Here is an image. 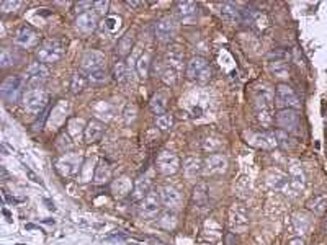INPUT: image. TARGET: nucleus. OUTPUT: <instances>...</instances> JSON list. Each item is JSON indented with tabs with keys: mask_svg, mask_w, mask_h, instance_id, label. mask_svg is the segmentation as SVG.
<instances>
[{
	"mask_svg": "<svg viewBox=\"0 0 327 245\" xmlns=\"http://www.w3.org/2000/svg\"><path fill=\"white\" fill-rule=\"evenodd\" d=\"M82 71L87 74V78L94 83H103L106 80V59L99 51L85 52L80 59Z\"/></svg>",
	"mask_w": 327,
	"mask_h": 245,
	"instance_id": "nucleus-1",
	"label": "nucleus"
},
{
	"mask_svg": "<svg viewBox=\"0 0 327 245\" xmlns=\"http://www.w3.org/2000/svg\"><path fill=\"white\" fill-rule=\"evenodd\" d=\"M273 101L275 95L267 85L257 87L255 90V113L262 126L268 127L273 122Z\"/></svg>",
	"mask_w": 327,
	"mask_h": 245,
	"instance_id": "nucleus-2",
	"label": "nucleus"
},
{
	"mask_svg": "<svg viewBox=\"0 0 327 245\" xmlns=\"http://www.w3.org/2000/svg\"><path fill=\"white\" fill-rule=\"evenodd\" d=\"M82 169V157L77 154H62L56 160V170L61 176H72Z\"/></svg>",
	"mask_w": 327,
	"mask_h": 245,
	"instance_id": "nucleus-3",
	"label": "nucleus"
},
{
	"mask_svg": "<svg viewBox=\"0 0 327 245\" xmlns=\"http://www.w3.org/2000/svg\"><path fill=\"white\" fill-rule=\"evenodd\" d=\"M187 75L192 78V80L197 82H208L211 78V69H209V64L204 57H193L192 61L188 62L187 66Z\"/></svg>",
	"mask_w": 327,
	"mask_h": 245,
	"instance_id": "nucleus-4",
	"label": "nucleus"
},
{
	"mask_svg": "<svg viewBox=\"0 0 327 245\" xmlns=\"http://www.w3.org/2000/svg\"><path fill=\"white\" fill-rule=\"evenodd\" d=\"M160 195L155 191H149L143 199L138 201V214L144 219H152L160 211Z\"/></svg>",
	"mask_w": 327,
	"mask_h": 245,
	"instance_id": "nucleus-5",
	"label": "nucleus"
},
{
	"mask_svg": "<svg viewBox=\"0 0 327 245\" xmlns=\"http://www.w3.org/2000/svg\"><path fill=\"white\" fill-rule=\"evenodd\" d=\"M275 101H277V106H280L281 110H286V108L288 110H295V108L301 106V101L295 93V90H293L290 85H285V83L277 87Z\"/></svg>",
	"mask_w": 327,
	"mask_h": 245,
	"instance_id": "nucleus-6",
	"label": "nucleus"
},
{
	"mask_svg": "<svg viewBox=\"0 0 327 245\" xmlns=\"http://www.w3.org/2000/svg\"><path fill=\"white\" fill-rule=\"evenodd\" d=\"M23 101H25L26 110L36 115V113L45 110V106L48 105V95L43 88H30L23 95Z\"/></svg>",
	"mask_w": 327,
	"mask_h": 245,
	"instance_id": "nucleus-7",
	"label": "nucleus"
},
{
	"mask_svg": "<svg viewBox=\"0 0 327 245\" xmlns=\"http://www.w3.org/2000/svg\"><path fill=\"white\" fill-rule=\"evenodd\" d=\"M26 83V75H13L8 77L5 82L2 83V97L5 101H17L18 97L22 93V88Z\"/></svg>",
	"mask_w": 327,
	"mask_h": 245,
	"instance_id": "nucleus-8",
	"label": "nucleus"
},
{
	"mask_svg": "<svg viewBox=\"0 0 327 245\" xmlns=\"http://www.w3.org/2000/svg\"><path fill=\"white\" fill-rule=\"evenodd\" d=\"M62 52H64V49H62V44L59 41H46L38 49L36 56L38 61L43 64H54L57 61H61Z\"/></svg>",
	"mask_w": 327,
	"mask_h": 245,
	"instance_id": "nucleus-9",
	"label": "nucleus"
},
{
	"mask_svg": "<svg viewBox=\"0 0 327 245\" xmlns=\"http://www.w3.org/2000/svg\"><path fill=\"white\" fill-rule=\"evenodd\" d=\"M155 165H157V170L162 175H174L180 170V159L177 154H174V152L162 150L157 155Z\"/></svg>",
	"mask_w": 327,
	"mask_h": 245,
	"instance_id": "nucleus-10",
	"label": "nucleus"
},
{
	"mask_svg": "<svg viewBox=\"0 0 327 245\" xmlns=\"http://www.w3.org/2000/svg\"><path fill=\"white\" fill-rule=\"evenodd\" d=\"M247 142L253 147H258V149H265V150H270V149H275V147L280 146V142H278V136H277V131H263V132H253L247 137Z\"/></svg>",
	"mask_w": 327,
	"mask_h": 245,
	"instance_id": "nucleus-11",
	"label": "nucleus"
},
{
	"mask_svg": "<svg viewBox=\"0 0 327 245\" xmlns=\"http://www.w3.org/2000/svg\"><path fill=\"white\" fill-rule=\"evenodd\" d=\"M229 225H231L232 230H237V232H244L249 227V216L246 206L232 204V208L229 209Z\"/></svg>",
	"mask_w": 327,
	"mask_h": 245,
	"instance_id": "nucleus-12",
	"label": "nucleus"
},
{
	"mask_svg": "<svg viewBox=\"0 0 327 245\" xmlns=\"http://www.w3.org/2000/svg\"><path fill=\"white\" fill-rule=\"evenodd\" d=\"M227 170V159L221 154H211L203 160L204 175H221Z\"/></svg>",
	"mask_w": 327,
	"mask_h": 245,
	"instance_id": "nucleus-13",
	"label": "nucleus"
},
{
	"mask_svg": "<svg viewBox=\"0 0 327 245\" xmlns=\"http://www.w3.org/2000/svg\"><path fill=\"white\" fill-rule=\"evenodd\" d=\"M277 124L281 127V131L285 132H293L300 126V115L296 110H280L277 115Z\"/></svg>",
	"mask_w": 327,
	"mask_h": 245,
	"instance_id": "nucleus-14",
	"label": "nucleus"
},
{
	"mask_svg": "<svg viewBox=\"0 0 327 245\" xmlns=\"http://www.w3.org/2000/svg\"><path fill=\"white\" fill-rule=\"evenodd\" d=\"M69 111H71V105L66 100L57 101L56 106L52 108L51 115L48 116V126H50L51 129H56V127H59L62 122L66 121V118H67V115H69Z\"/></svg>",
	"mask_w": 327,
	"mask_h": 245,
	"instance_id": "nucleus-15",
	"label": "nucleus"
},
{
	"mask_svg": "<svg viewBox=\"0 0 327 245\" xmlns=\"http://www.w3.org/2000/svg\"><path fill=\"white\" fill-rule=\"evenodd\" d=\"M178 24L174 18H164L155 24V38L159 41H170L177 34Z\"/></svg>",
	"mask_w": 327,
	"mask_h": 245,
	"instance_id": "nucleus-16",
	"label": "nucleus"
},
{
	"mask_svg": "<svg viewBox=\"0 0 327 245\" xmlns=\"http://www.w3.org/2000/svg\"><path fill=\"white\" fill-rule=\"evenodd\" d=\"M160 201L167 209H178L182 206V195L175 186H164L160 190Z\"/></svg>",
	"mask_w": 327,
	"mask_h": 245,
	"instance_id": "nucleus-17",
	"label": "nucleus"
},
{
	"mask_svg": "<svg viewBox=\"0 0 327 245\" xmlns=\"http://www.w3.org/2000/svg\"><path fill=\"white\" fill-rule=\"evenodd\" d=\"M97 26H99V17H97L95 12L80 13L79 17L75 18V28L79 29L80 33H92L95 31Z\"/></svg>",
	"mask_w": 327,
	"mask_h": 245,
	"instance_id": "nucleus-18",
	"label": "nucleus"
},
{
	"mask_svg": "<svg viewBox=\"0 0 327 245\" xmlns=\"http://www.w3.org/2000/svg\"><path fill=\"white\" fill-rule=\"evenodd\" d=\"M288 173H290V185L295 190H301L306 183V175L304 170H302V165L298 160L290 162V167H288Z\"/></svg>",
	"mask_w": 327,
	"mask_h": 245,
	"instance_id": "nucleus-19",
	"label": "nucleus"
},
{
	"mask_svg": "<svg viewBox=\"0 0 327 245\" xmlns=\"http://www.w3.org/2000/svg\"><path fill=\"white\" fill-rule=\"evenodd\" d=\"M105 132V124L99 120H90L89 124L85 126V142L87 144H94V142L100 141L101 136Z\"/></svg>",
	"mask_w": 327,
	"mask_h": 245,
	"instance_id": "nucleus-20",
	"label": "nucleus"
},
{
	"mask_svg": "<svg viewBox=\"0 0 327 245\" xmlns=\"http://www.w3.org/2000/svg\"><path fill=\"white\" fill-rule=\"evenodd\" d=\"M50 77V71L43 62H33L26 69V78H30L31 82L41 83Z\"/></svg>",
	"mask_w": 327,
	"mask_h": 245,
	"instance_id": "nucleus-21",
	"label": "nucleus"
},
{
	"mask_svg": "<svg viewBox=\"0 0 327 245\" xmlns=\"http://www.w3.org/2000/svg\"><path fill=\"white\" fill-rule=\"evenodd\" d=\"M219 13L224 22L231 23V24H239L242 23V12L241 8H237L236 5L232 3H223L221 8H219Z\"/></svg>",
	"mask_w": 327,
	"mask_h": 245,
	"instance_id": "nucleus-22",
	"label": "nucleus"
},
{
	"mask_svg": "<svg viewBox=\"0 0 327 245\" xmlns=\"http://www.w3.org/2000/svg\"><path fill=\"white\" fill-rule=\"evenodd\" d=\"M177 15L183 23H193L198 15V8L193 2H178Z\"/></svg>",
	"mask_w": 327,
	"mask_h": 245,
	"instance_id": "nucleus-23",
	"label": "nucleus"
},
{
	"mask_svg": "<svg viewBox=\"0 0 327 245\" xmlns=\"http://www.w3.org/2000/svg\"><path fill=\"white\" fill-rule=\"evenodd\" d=\"M133 181L128 176H120V178H116L113 183H111V191H113L115 196H118V198H123V196L133 193Z\"/></svg>",
	"mask_w": 327,
	"mask_h": 245,
	"instance_id": "nucleus-24",
	"label": "nucleus"
},
{
	"mask_svg": "<svg viewBox=\"0 0 327 245\" xmlns=\"http://www.w3.org/2000/svg\"><path fill=\"white\" fill-rule=\"evenodd\" d=\"M183 173L187 178H193L203 173V160L200 157H187L183 160Z\"/></svg>",
	"mask_w": 327,
	"mask_h": 245,
	"instance_id": "nucleus-25",
	"label": "nucleus"
},
{
	"mask_svg": "<svg viewBox=\"0 0 327 245\" xmlns=\"http://www.w3.org/2000/svg\"><path fill=\"white\" fill-rule=\"evenodd\" d=\"M36 33L33 31V28L30 26H22L20 29L17 31V36H15V43L20 44L23 48H31L33 44L36 43Z\"/></svg>",
	"mask_w": 327,
	"mask_h": 245,
	"instance_id": "nucleus-26",
	"label": "nucleus"
},
{
	"mask_svg": "<svg viewBox=\"0 0 327 245\" xmlns=\"http://www.w3.org/2000/svg\"><path fill=\"white\" fill-rule=\"evenodd\" d=\"M149 191H151V178L149 176H141V178L136 180L131 196H133L134 201H141Z\"/></svg>",
	"mask_w": 327,
	"mask_h": 245,
	"instance_id": "nucleus-27",
	"label": "nucleus"
},
{
	"mask_svg": "<svg viewBox=\"0 0 327 245\" xmlns=\"http://www.w3.org/2000/svg\"><path fill=\"white\" fill-rule=\"evenodd\" d=\"M307 209H309L311 213H314L316 216H322L327 211V195L322 193V195L314 196V198H311L307 201Z\"/></svg>",
	"mask_w": 327,
	"mask_h": 245,
	"instance_id": "nucleus-28",
	"label": "nucleus"
},
{
	"mask_svg": "<svg viewBox=\"0 0 327 245\" xmlns=\"http://www.w3.org/2000/svg\"><path fill=\"white\" fill-rule=\"evenodd\" d=\"M167 64L174 71H182L183 69V51L178 46H174L167 51Z\"/></svg>",
	"mask_w": 327,
	"mask_h": 245,
	"instance_id": "nucleus-29",
	"label": "nucleus"
},
{
	"mask_svg": "<svg viewBox=\"0 0 327 245\" xmlns=\"http://www.w3.org/2000/svg\"><path fill=\"white\" fill-rule=\"evenodd\" d=\"M110 180H111V167L108 162H101V164L97 165V169H95L94 181L99 185H103Z\"/></svg>",
	"mask_w": 327,
	"mask_h": 245,
	"instance_id": "nucleus-30",
	"label": "nucleus"
},
{
	"mask_svg": "<svg viewBox=\"0 0 327 245\" xmlns=\"http://www.w3.org/2000/svg\"><path fill=\"white\" fill-rule=\"evenodd\" d=\"M18 61H20V56L15 51H12L8 48H2V51H0V67L2 69L12 67Z\"/></svg>",
	"mask_w": 327,
	"mask_h": 245,
	"instance_id": "nucleus-31",
	"label": "nucleus"
},
{
	"mask_svg": "<svg viewBox=\"0 0 327 245\" xmlns=\"http://www.w3.org/2000/svg\"><path fill=\"white\" fill-rule=\"evenodd\" d=\"M151 110H152L154 115H164L165 113V108H167V97L164 95V93H155V95L151 98V103H149Z\"/></svg>",
	"mask_w": 327,
	"mask_h": 245,
	"instance_id": "nucleus-32",
	"label": "nucleus"
},
{
	"mask_svg": "<svg viewBox=\"0 0 327 245\" xmlns=\"http://www.w3.org/2000/svg\"><path fill=\"white\" fill-rule=\"evenodd\" d=\"M193 203L197 206H204L208 203V185L206 183H198L193 188Z\"/></svg>",
	"mask_w": 327,
	"mask_h": 245,
	"instance_id": "nucleus-33",
	"label": "nucleus"
},
{
	"mask_svg": "<svg viewBox=\"0 0 327 245\" xmlns=\"http://www.w3.org/2000/svg\"><path fill=\"white\" fill-rule=\"evenodd\" d=\"M293 225H295V230L298 234H306L311 225V220L304 213H298L293 216Z\"/></svg>",
	"mask_w": 327,
	"mask_h": 245,
	"instance_id": "nucleus-34",
	"label": "nucleus"
},
{
	"mask_svg": "<svg viewBox=\"0 0 327 245\" xmlns=\"http://www.w3.org/2000/svg\"><path fill=\"white\" fill-rule=\"evenodd\" d=\"M95 164V159H87L84 164H82V169L79 172V176H80V181L82 183H85V181H90L92 176H95V169L94 167Z\"/></svg>",
	"mask_w": 327,
	"mask_h": 245,
	"instance_id": "nucleus-35",
	"label": "nucleus"
},
{
	"mask_svg": "<svg viewBox=\"0 0 327 245\" xmlns=\"http://www.w3.org/2000/svg\"><path fill=\"white\" fill-rule=\"evenodd\" d=\"M133 41H134L133 33L128 31L125 36H121L118 44H116V52H118L120 56H126V54L131 51V48H133Z\"/></svg>",
	"mask_w": 327,
	"mask_h": 245,
	"instance_id": "nucleus-36",
	"label": "nucleus"
},
{
	"mask_svg": "<svg viewBox=\"0 0 327 245\" xmlns=\"http://www.w3.org/2000/svg\"><path fill=\"white\" fill-rule=\"evenodd\" d=\"M149 67H151V54L144 52L143 56L138 59V62H136V71H138L141 78H146L149 75Z\"/></svg>",
	"mask_w": 327,
	"mask_h": 245,
	"instance_id": "nucleus-37",
	"label": "nucleus"
},
{
	"mask_svg": "<svg viewBox=\"0 0 327 245\" xmlns=\"http://www.w3.org/2000/svg\"><path fill=\"white\" fill-rule=\"evenodd\" d=\"M67 131H69V134L74 137V139H77V137L82 134V131L85 132L84 120H80V118H72L69 121V124H67Z\"/></svg>",
	"mask_w": 327,
	"mask_h": 245,
	"instance_id": "nucleus-38",
	"label": "nucleus"
},
{
	"mask_svg": "<svg viewBox=\"0 0 327 245\" xmlns=\"http://www.w3.org/2000/svg\"><path fill=\"white\" fill-rule=\"evenodd\" d=\"M267 183L270 188H281V186L286 185V176L281 175L280 172H272L270 175L267 176Z\"/></svg>",
	"mask_w": 327,
	"mask_h": 245,
	"instance_id": "nucleus-39",
	"label": "nucleus"
},
{
	"mask_svg": "<svg viewBox=\"0 0 327 245\" xmlns=\"http://www.w3.org/2000/svg\"><path fill=\"white\" fill-rule=\"evenodd\" d=\"M270 71L278 78H288V64L285 61H273L270 62Z\"/></svg>",
	"mask_w": 327,
	"mask_h": 245,
	"instance_id": "nucleus-40",
	"label": "nucleus"
},
{
	"mask_svg": "<svg viewBox=\"0 0 327 245\" xmlns=\"http://www.w3.org/2000/svg\"><path fill=\"white\" fill-rule=\"evenodd\" d=\"M155 124H157L159 129L162 131H169L170 127L174 126V116L169 115V113H164V115H159L155 118Z\"/></svg>",
	"mask_w": 327,
	"mask_h": 245,
	"instance_id": "nucleus-41",
	"label": "nucleus"
},
{
	"mask_svg": "<svg viewBox=\"0 0 327 245\" xmlns=\"http://www.w3.org/2000/svg\"><path fill=\"white\" fill-rule=\"evenodd\" d=\"M159 225L160 227H164V229H167V230H170V229H174L175 225H177V216H175L174 213H165V214H162L160 216V219H159Z\"/></svg>",
	"mask_w": 327,
	"mask_h": 245,
	"instance_id": "nucleus-42",
	"label": "nucleus"
},
{
	"mask_svg": "<svg viewBox=\"0 0 327 245\" xmlns=\"http://www.w3.org/2000/svg\"><path fill=\"white\" fill-rule=\"evenodd\" d=\"M85 85H87V78L82 75V74H74L72 75V82H71V88H72V92L74 93H79V92H82L85 88Z\"/></svg>",
	"mask_w": 327,
	"mask_h": 245,
	"instance_id": "nucleus-43",
	"label": "nucleus"
},
{
	"mask_svg": "<svg viewBox=\"0 0 327 245\" xmlns=\"http://www.w3.org/2000/svg\"><path fill=\"white\" fill-rule=\"evenodd\" d=\"M113 75L118 82H125L128 78V69H126V64L123 61H118L113 67Z\"/></svg>",
	"mask_w": 327,
	"mask_h": 245,
	"instance_id": "nucleus-44",
	"label": "nucleus"
},
{
	"mask_svg": "<svg viewBox=\"0 0 327 245\" xmlns=\"http://www.w3.org/2000/svg\"><path fill=\"white\" fill-rule=\"evenodd\" d=\"M123 118H125L126 124H131V122H134L136 118H138V108H136V105H131V103H129V105H126Z\"/></svg>",
	"mask_w": 327,
	"mask_h": 245,
	"instance_id": "nucleus-45",
	"label": "nucleus"
},
{
	"mask_svg": "<svg viewBox=\"0 0 327 245\" xmlns=\"http://www.w3.org/2000/svg\"><path fill=\"white\" fill-rule=\"evenodd\" d=\"M56 146H57V149L62 152V154H67V150L72 149V142H71V139L66 134H61L59 137H57Z\"/></svg>",
	"mask_w": 327,
	"mask_h": 245,
	"instance_id": "nucleus-46",
	"label": "nucleus"
},
{
	"mask_svg": "<svg viewBox=\"0 0 327 245\" xmlns=\"http://www.w3.org/2000/svg\"><path fill=\"white\" fill-rule=\"evenodd\" d=\"M160 78L167 83V85H174L175 80H177V71H174L172 67H165L162 71V75H160Z\"/></svg>",
	"mask_w": 327,
	"mask_h": 245,
	"instance_id": "nucleus-47",
	"label": "nucleus"
},
{
	"mask_svg": "<svg viewBox=\"0 0 327 245\" xmlns=\"http://www.w3.org/2000/svg\"><path fill=\"white\" fill-rule=\"evenodd\" d=\"M120 22L121 20L118 17H110L105 20V26H106V29H110V31H115V29L120 28Z\"/></svg>",
	"mask_w": 327,
	"mask_h": 245,
	"instance_id": "nucleus-48",
	"label": "nucleus"
},
{
	"mask_svg": "<svg viewBox=\"0 0 327 245\" xmlns=\"http://www.w3.org/2000/svg\"><path fill=\"white\" fill-rule=\"evenodd\" d=\"M108 7H110L108 0H100V2L94 3V8L97 10V13H100V15H103V13L108 12Z\"/></svg>",
	"mask_w": 327,
	"mask_h": 245,
	"instance_id": "nucleus-49",
	"label": "nucleus"
},
{
	"mask_svg": "<svg viewBox=\"0 0 327 245\" xmlns=\"http://www.w3.org/2000/svg\"><path fill=\"white\" fill-rule=\"evenodd\" d=\"M22 2H18V0H15V2H2L0 3V7H2L3 12H15V10L20 7Z\"/></svg>",
	"mask_w": 327,
	"mask_h": 245,
	"instance_id": "nucleus-50",
	"label": "nucleus"
},
{
	"mask_svg": "<svg viewBox=\"0 0 327 245\" xmlns=\"http://www.w3.org/2000/svg\"><path fill=\"white\" fill-rule=\"evenodd\" d=\"M94 3L95 2H79L75 5V8H77V12L85 13V10H90L92 7H94Z\"/></svg>",
	"mask_w": 327,
	"mask_h": 245,
	"instance_id": "nucleus-51",
	"label": "nucleus"
},
{
	"mask_svg": "<svg viewBox=\"0 0 327 245\" xmlns=\"http://www.w3.org/2000/svg\"><path fill=\"white\" fill-rule=\"evenodd\" d=\"M288 245H304V240H302L301 237H295L288 242Z\"/></svg>",
	"mask_w": 327,
	"mask_h": 245,
	"instance_id": "nucleus-52",
	"label": "nucleus"
},
{
	"mask_svg": "<svg viewBox=\"0 0 327 245\" xmlns=\"http://www.w3.org/2000/svg\"><path fill=\"white\" fill-rule=\"evenodd\" d=\"M126 5H128V7H131V8H136V7H141V2H126Z\"/></svg>",
	"mask_w": 327,
	"mask_h": 245,
	"instance_id": "nucleus-53",
	"label": "nucleus"
}]
</instances>
